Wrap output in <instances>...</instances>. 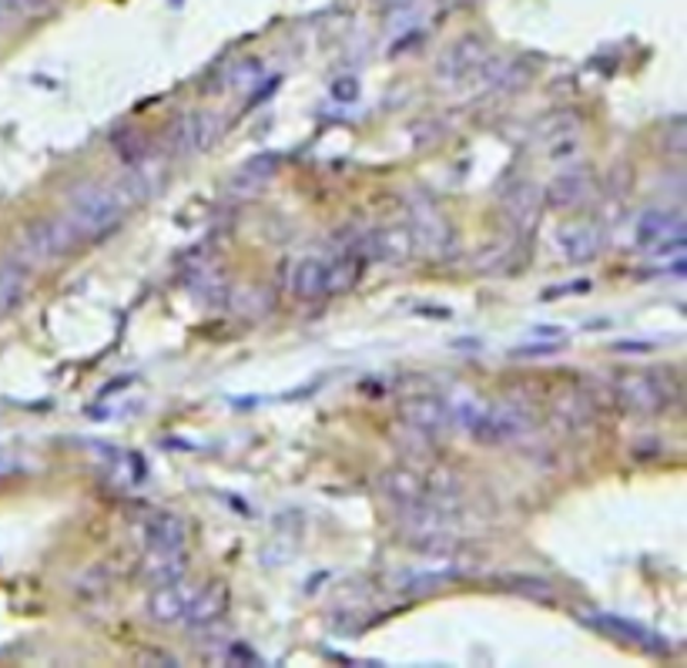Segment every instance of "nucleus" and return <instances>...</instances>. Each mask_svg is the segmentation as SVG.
Returning <instances> with one entry per match:
<instances>
[{
	"instance_id": "20e7f679",
	"label": "nucleus",
	"mask_w": 687,
	"mask_h": 668,
	"mask_svg": "<svg viewBox=\"0 0 687 668\" xmlns=\"http://www.w3.org/2000/svg\"><path fill=\"white\" fill-rule=\"evenodd\" d=\"M464 575H470L467 565L460 558H452V554H426L419 565H409L396 575V588L406 595H423V592L460 582Z\"/></svg>"
},
{
	"instance_id": "aec40b11",
	"label": "nucleus",
	"mask_w": 687,
	"mask_h": 668,
	"mask_svg": "<svg viewBox=\"0 0 687 668\" xmlns=\"http://www.w3.org/2000/svg\"><path fill=\"white\" fill-rule=\"evenodd\" d=\"M332 94H335V97H342V101H353L360 91H356V81H353V78H346V81H335Z\"/></svg>"
},
{
	"instance_id": "4be33fe9",
	"label": "nucleus",
	"mask_w": 687,
	"mask_h": 668,
	"mask_svg": "<svg viewBox=\"0 0 687 668\" xmlns=\"http://www.w3.org/2000/svg\"><path fill=\"white\" fill-rule=\"evenodd\" d=\"M11 474H18V458L8 454V451H0V481L11 477Z\"/></svg>"
},
{
	"instance_id": "6ab92c4d",
	"label": "nucleus",
	"mask_w": 687,
	"mask_h": 668,
	"mask_svg": "<svg viewBox=\"0 0 687 668\" xmlns=\"http://www.w3.org/2000/svg\"><path fill=\"white\" fill-rule=\"evenodd\" d=\"M24 8H28V0H0V28H4L8 21H14Z\"/></svg>"
},
{
	"instance_id": "39448f33",
	"label": "nucleus",
	"mask_w": 687,
	"mask_h": 668,
	"mask_svg": "<svg viewBox=\"0 0 687 668\" xmlns=\"http://www.w3.org/2000/svg\"><path fill=\"white\" fill-rule=\"evenodd\" d=\"M483 64H487V44H483L477 34H467V38H460V41H456V44L439 58L436 78L446 81V84H464V81H470Z\"/></svg>"
},
{
	"instance_id": "dca6fc26",
	"label": "nucleus",
	"mask_w": 687,
	"mask_h": 668,
	"mask_svg": "<svg viewBox=\"0 0 687 668\" xmlns=\"http://www.w3.org/2000/svg\"><path fill=\"white\" fill-rule=\"evenodd\" d=\"M262 61L259 58H242L236 61L232 68H228V84H232L236 91H246V88H256L259 78H262Z\"/></svg>"
},
{
	"instance_id": "9d476101",
	"label": "nucleus",
	"mask_w": 687,
	"mask_h": 668,
	"mask_svg": "<svg viewBox=\"0 0 687 668\" xmlns=\"http://www.w3.org/2000/svg\"><path fill=\"white\" fill-rule=\"evenodd\" d=\"M416 249V229L413 226H396L369 236V253L366 259H383V263H403Z\"/></svg>"
},
{
	"instance_id": "f8f14e48",
	"label": "nucleus",
	"mask_w": 687,
	"mask_h": 668,
	"mask_svg": "<svg viewBox=\"0 0 687 668\" xmlns=\"http://www.w3.org/2000/svg\"><path fill=\"white\" fill-rule=\"evenodd\" d=\"M218 135V122L211 111H195V115H188L181 125H178V148L181 152H195V148H205L211 145Z\"/></svg>"
},
{
	"instance_id": "1a4fd4ad",
	"label": "nucleus",
	"mask_w": 687,
	"mask_h": 668,
	"mask_svg": "<svg viewBox=\"0 0 687 668\" xmlns=\"http://www.w3.org/2000/svg\"><path fill=\"white\" fill-rule=\"evenodd\" d=\"M403 417L419 433H439V430L452 427L449 400H443V397H416L403 407Z\"/></svg>"
},
{
	"instance_id": "412c9836",
	"label": "nucleus",
	"mask_w": 687,
	"mask_h": 668,
	"mask_svg": "<svg viewBox=\"0 0 687 668\" xmlns=\"http://www.w3.org/2000/svg\"><path fill=\"white\" fill-rule=\"evenodd\" d=\"M228 651H232V655H228V658H236V661H246V665H256L259 661V655L249 648V645H232V648H228Z\"/></svg>"
},
{
	"instance_id": "423d86ee",
	"label": "nucleus",
	"mask_w": 687,
	"mask_h": 668,
	"mask_svg": "<svg viewBox=\"0 0 687 668\" xmlns=\"http://www.w3.org/2000/svg\"><path fill=\"white\" fill-rule=\"evenodd\" d=\"M634 243L644 246V249H654V253H670L677 246H684V226H680V215L674 212H644L637 218V229H634Z\"/></svg>"
},
{
	"instance_id": "0eeeda50",
	"label": "nucleus",
	"mask_w": 687,
	"mask_h": 668,
	"mask_svg": "<svg viewBox=\"0 0 687 668\" xmlns=\"http://www.w3.org/2000/svg\"><path fill=\"white\" fill-rule=\"evenodd\" d=\"M195 595H198V588L188 585V582H181V578L158 585V588L152 592V598H148V615H152V621H158V625H178V621H188V612H191V605H195Z\"/></svg>"
},
{
	"instance_id": "9b49d317",
	"label": "nucleus",
	"mask_w": 687,
	"mask_h": 668,
	"mask_svg": "<svg viewBox=\"0 0 687 668\" xmlns=\"http://www.w3.org/2000/svg\"><path fill=\"white\" fill-rule=\"evenodd\" d=\"M601 631H607V635H614V638H621V641H631V645H637V648H647V651H667V641L664 638H657L654 631H647V628H641V625H634V621H624V618H614V615H597V618H591Z\"/></svg>"
},
{
	"instance_id": "4468645a",
	"label": "nucleus",
	"mask_w": 687,
	"mask_h": 668,
	"mask_svg": "<svg viewBox=\"0 0 687 668\" xmlns=\"http://www.w3.org/2000/svg\"><path fill=\"white\" fill-rule=\"evenodd\" d=\"M24 286H28V266L24 263H11V266L0 269V316L11 312L21 302Z\"/></svg>"
},
{
	"instance_id": "2eb2a0df",
	"label": "nucleus",
	"mask_w": 687,
	"mask_h": 668,
	"mask_svg": "<svg viewBox=\"0 0 687 668\" xmlns=\"http://www.w3.org/2000/svg\"><path fill=\"white\" fill-rule=\"evenodd\" d=\"M181 568H185V554H148L145 575H148L155 585H165V582L181 578Z\"/></svg>"
},
{
	"instance_id": "a211bd4d",
	"label": "nucleus",
	"mask_w": 687,
	"mask_h": 668,
	"mask_svg": "<svg viewBox=\"0 0 687 668\" xmlns=\"http://www.w3.org/2000/svg\"><path fill=\"white\" fill-rule=\"evenodd\" d=\"M272 175H275V158H272V155H266V158L249 162V165L239 172L236 185H246V182H249V188H256V185H262V182H266V178H272Z\"/></svg>"
},
{
	"instance_id": "f257e3e1",
	"label": "nucleus",
	"mask_w": 687,
	"mask_h": 668,
	"mask_svg": "<svg viewBox=\"0 0 687 668\" xmlns=\"http://www.w3.org/2000/svg\"><path fill=\"white\" fill-rule=\"evenodd\" d=\"M152 195L148 178L142 175H128L118 182H107L97 188L81 192L61 215L41 222L24 236V259L31 263H48V259H61L67 253H74L84 243L104 239L107 233H114L125 222V215L142 205Z\"/></svg>"
},
{
	"instance_id": "ddd939ff",
	"label": "nucleus",
	"mask_w": 687,
	"mask_h": 668,
	"mask_svg": "<svg viewBox=\"0 0 687 668\" xmlns=\"http://www.w3.org/2000/svg\"><path fill=\"white\" fill-rule=\"evenodd\" d=\"M225 605H228V598H225V588L221 585L198 588L195 605L188 612V625H208V621H215L225 612Z\"/></svg>"
},
{
	"instance_id": "f03ea898",
	"label": "nucleus",
	"mask_w": 687,
	"mask_h": 668,
	"mask_svg": "<svg viewBox=\"0 0 687 668\" xmlns=\"http://www.w3.org/2000/svg\"><path fill=\"white\" fill-rule=\"evenodd\" d=\"M449 413H452V427L467 430L477 443H513L527 433L523 413L480 397L449 400Z\"/></svg>"
},
{
	"instance_id": "7ed1b4c3",
	"label": "nucleus",
	"mask_w": 687,
	"mask_h": 668,
	"mask_svg": "<svg viewBox=\"0 0 687 668\" xmlns=\"http://www.w3.org/2000/svg\"><path fill=\"white\" fill-rule=\"evenodd\" d=\"M614 397L621 410L647 417V413H660L674 400V383H667L664 373L657 370H627L617 377Z\"/></svg>"
},
{
	"instance_id": "f3484780",
	"label": "nucleus",
	"mask_w": 687,
	"mask_h": 668,
	"mask_svg": "<svg viewBox=\"0 0 687 668\" xmlns=\"http://www.w3.org/2000/svg\"><path fill=\"white\" fill-rule=\"evenodd\" d=\"M563 249L570 259H591L597 253V236L591 229H574V233H563Z\"/></svg>"
},
{
	"instance_id": "6e6552de",
	"label": "nucleus",
	"mask_w": 687,
	"mask_h": 668,
	"mask_svg": "<svg viewBox=\"0 0 687 668\" xmlns=\"http://www.w3.org/2000/svg\"><path fill=\"white\" fill-rule=\"evenodd\" d=\"M185 521L178 514H155L145 524V547L148 554H185Z\"/></svg>"
}]
</instances>
